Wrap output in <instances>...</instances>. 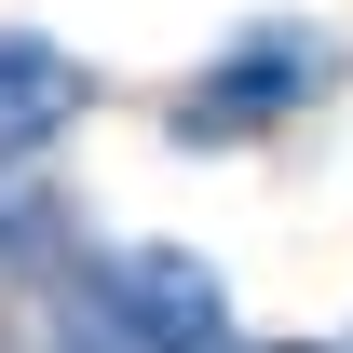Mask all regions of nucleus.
<instances>
[{
  "label": "nucleus",
  "mask_w": 353,
  "mask_h": 353,
  "mask_svg": "<svg viewBox=\"0 0 353 353\" xmlns=\"http://www.w3.org/2000/svg\"><path fill=\"white\" fill-rule=\"evenodd\" d=\"M218 353H340V340H245V326H231Z\"/></svg>",
  "instance_id": "5"
},
{
  "label": "nucleus",
  "mask_w": 353,
  "mask_h": 353,
  "mask_svg": "<svg viewBox=\"0 0 353 353\" xmlns=\"http://www.w3.org/2000/svg\"><path fill=\"white\" fill-rule=\"evenodd\" d=\"M68 245H95V231H82V204H68L54 176H0V299H28V285H41Z\"/></svg>",
  "instance_id": "4"
},
{
  "label": "nucleus",
  "mask_w": 353,
  "mask_h": 353,
  "mask_svg": "<svg viewBox=\"0 0 353 353\" xmlns=\"http://www.w3.org/2000/svg\"><path fill=\"white\" fill-rule=\"evenodd\" d=\"M340 82H353V41H340V28H312V14H245L204 68L163 82V136H176V150H272V136L312 123Z\"/></svg>",
  "instance_id": "2"
},
{
  "label": "nucleus",
  "mask_w": 353,
  "mask_h": 353,
  "mask_svg": "<svg viewBox=\"0 0 353 353\" xmlns=\"http://www.w3.org/2000/svg\"><path fill=\"white\" fill-rule=\"evenodd\" d=\"M231 340V285L204 245H68V259L0 299V353H218Z\"/></svg>",
  "instance_id": "1"
},
{
  "label": "nucleus",
  "mask_w": 353,
  "mask_h": 353,
  "mask_svg": "<svg viewBox=\"0 0 353 353\" xmlns=\"http://www.w3.org/2000/svg\"><path fill=\"white\" fill-rule=\"evenodd\" d=\"M82 123H95V68L54 28H0V176H41V150Z\"/></svg>",
  "instance_id": "3"
}]
</instances>
